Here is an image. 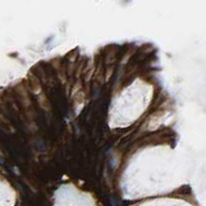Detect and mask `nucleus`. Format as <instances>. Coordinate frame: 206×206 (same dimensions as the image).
Segmentation results:
<instances>
[]
</instances>
